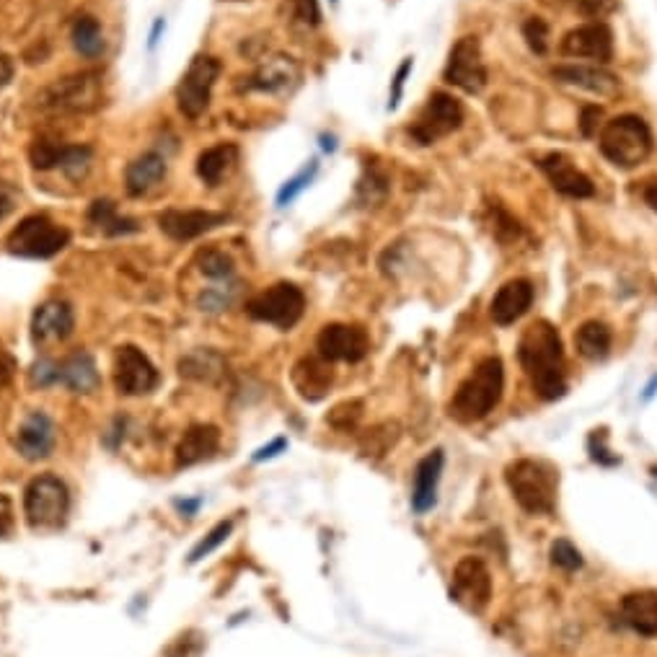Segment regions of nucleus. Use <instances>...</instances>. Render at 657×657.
I'll return each instance as SVG.
<instances>
[{"mask_svg":"<svg viewBox=\"0 0 657 657\" xmlns=\"http://www.w3.org/2000/svg\"><path fill=\"white\" fill-rule=\"evenodd\" d=\"M290 6H293V16L301 24L316 26L321 21L319 0H290Z\"/></svg>","mask_w":657,"mask_h":657,"instance_id":"obj_45","label":"nucleus"},{"mask_svg":"<svg viewBox=\"0 0 657 657\" xmlns=\"http://www.w3.org/2000/svg\"><path fill=\"white\" fill-rule=\"evenodd\" d=\"M611 342H614L611 329L603 321H585L575 332L577 352H580V357L590 360V363H598V360L608 357Z\"/></svg>","mask_w":657,"mask_h":657,"instance_id":"obj_31","label":"nucleus"},{"mask_svg":"<svg viewBox=\"0 0 657 657\" xmlns=\"http://www.w3.org/2000/svg\"><path fill=\"white\" fill-rule=\"evenodd\" d=\"M332 3H334V6H337V3H339V0H332Z\"/></svg>","mask_w":657,"mask_h":657,"instance_id":"obj_57","label":"nucleus"},{"mask_svg":"<svg viewBox=\"0 0 657 657\" xmlns=\"http://www.w3.org/2000/svg\"><path fill=\"white\" fill-rule=\"evenodd\" d=\"M551 76L557 78L559 83H564V86L582 88V91L603 96V99H611V96L621 91L619 78L614 73H608L606 68H598V65H557V68L551 70Z\"/></svg>","mask_w":657,"mask_h":657,"instance_id":"obj_19","label":"nucleus"},{"mask_svg":"<svg viewBox=\"0 0 657 657\" xmlns=\"http://www.w3.org/2000/svg\"><path fill=\"white\" fill-rule=\"evenodd\" d=\"M518 357L531 388L541 399L557 401L567 394L564 345L559 329L551 321L539 319L528 326L518 342Z\"/></svg>","mask_w":657,"mask_h":657,"instance_id":"obj_1","label":"nucleus"},{"mask_svg":"<svg viewBox=\"0 0 657 657\" xmlns=\"http://www.w3.org/2000/svg\"><path fill=\"white\" fill-rule=\"evenodd\" d=\"M13 78V60L8 55H0V88L8 86Z\"/></svg>","mask_w":657,"mask_h":657,"instance_id":"obj_51","label":"nucleus"},{"mask_svg":"<svg viewBox=\"0 0 657 657\" xmlns=\"http://www.w3.org/2000/svg\"><path fill=\"white\" fill-rule=\"evenodd\" d=\"M70 244V231L47 215H29L8 236V251L26 259H50Z\"/></svg>","mask_w":657,"mask_h":657,"instance_id":"obj_7","label":"nucleus"},{"mask_svg":"<svg viewBox=\"0 0 657 657\" xmlns=\"http://www.w3.org/2000/svg\"><path fill=\"white\" fill-rule=\"evenodd\" d=\"M158 370L156 365L148 360L143 350L138 347L125 345L117 350L114 357V383L117 391L125 396H143L151 394L153 388L158 386Z\"/></svg>","mask_w":657,"mask_h":657,"instance_id":"obj_14","label":"nucleus"},{"mask_svg":"<svg viewBox=\"0 0 657 657\" xmlns=\"http://www.w3.org/2000/svg\"><path fill=\"white\" fill-rule=\"evenodd\" d=\"M303 311H306V295L293 282H277L246 303V313L251 319L277 326L282 332L293 329L303 319Z\"/></svg>","mask_w":657,"mask_h":657,"instance_id":"obj_8","label":"nucleus"},{"mask_svg":"<svg viewBox=\"0 0 657 657\" xmlns=\"http://www.w3.org/2000/svg\"><path fill=\"white\" fill-rule=\"evenodd\" d=\"M91 163H94V151L88 145H65L57 169H63V174L73 179V182H81L91 171Z\"/></svg>","mask_w":657,"mask_h":657,"instance_id":"obj_34","label":"nucleus"},{"mask_svg":"<svg viewBox=\"0 0 657 657\" xmlns=\"http://www.w3.org/2000/svg\"><path fill=\"white\" fill-rule=\"evenodd\" d=\"M231 531H233V520H220L218 526H215L213 531L207 533V536L200 541V544L194 546L192 554H189V564L202 562V559H205L207 554H213V551L218 549L220 544H226V539L231 536Z\"/></svg>","mask_w":657,"mask_h":657,"instance_id":"obj_38","label":"nucleus"},{"mask_svg":"<svg viewBox=\"0 0 657 657\" xmlns=\"http://www.w3.org/2000/svg\"><path fill=\"white\" fill-rule=\"evenodd\" d=\"M99 383V368H96V360L88 352L78 350L60 363V381H57V386L70 388L76 394H91V391L99 388Z\"/></svg>","mask_w":657,"mask_h":657,"instance_id":"obj_27","label":"nucleus"},{"mask_svg":"<svg viewBox=\"0 0 657 657\" xmlns=\"http://www.w3.org/2000/svg\"><path fill=\"white\" fill-rule=\"evenodd\" d=\"M445 456L443 451H432L422 458L414 469V487H412V507L414 513H427L438 502V487L443 479Z\"/></svg>","mask_w":657,"mask_h":657,"instance_id":"obj_23","label":"nucleus"},{"mask_svg":"<svg viewBox=\"0 0 657 657\" xmlns=\"http://www.w3.org/2000/svg\"><path fill=\"white\" fill-rule=\"evenodd\" d=\"M533 306V285L523 277L518 280L505 282L500 290L492 298V306H489V313H492V321L497 326H510L515 324L518 319H523L528 313V308Z\"/></svg>","mask_w":657,"mask_h":657,"instance_id":"obj_22","label":"nucleus"},{"mask_svg":"<svg viewBox=\"0 0 657 657\" xmlns=\"http://www.w3.org/2000/svg\"><path fill=\"white\" fill-rule=\"evenodd\" d=\"M88 220L99 226L107 236H130V233H138L140 226L132 218L117 213V205L112 200H96L88 207Z\"/></svg>","mask_w":657,"mask_h":657,"instance_id":"obj_32","label":"nucleus"},{"mask_svg":"<svg viewBox=\"0 0 657 657\" xmlns=\"http://www.w3.org/2000/svg\"><path fill=\"white\" fill-rule=\"evenodd\" d=\"M412 68H414L412 57H407V60L399 65V70H396L394 81H391V96H388V109H391V112L399 107V101H401V96H404V86H407V78H409V73H412Z\"/></svg>","mask_w":657,"mask_h":657,"instance_id":"obj_43","label":"nucleus"},{"mask_svg":"<svg viewBox=\"0 0 657 657\" xmlns=\"http://www.w3.org/2000/svg\"><path fill=\"white\" fill-rule=\"evenodd\" d=\"M523 37H526L528 47H531L536 55H544L549 50V24L539 16H533L523 24Z\"/></svg>","mask_w":657,"mask_h":657,"instance_id":"obj_40","label":"nucleus"},{"mask_svg":"<svg viewBox=\"0 0 657 657\" xmlns=\"http://www.w3.org/2000/svg\"><path fill=\"white\" fill-rule=\"evenodd\" d=\"M55 425L44 412H29L13 435V448L26 461H44L55 448Z\"/></svg>","mask_w":657,"mask_h":657,"instance_id":"obj_16","label":"nucleus"},{"mask_svg":"<svg viewBox=\"0 0 657 657\" xmlns=\"http://www.w3.org/2000/svg\"><path fill=\"white\" fill-rule=\"evenodd\" d=\"M63 151H65V143H60V140L37 138L32 143V148H29V158H32L34 169L47 171V169H55L57 163H60Z\"/></svg>","mask_w":657,"mask_h":657,"instance_id":"obj_37","label":"nucleus"},{"mask_svg":"<svg viewBox=\"0 0 657 657\" xmlns=\"http://www.w3.org/2000/svg\"><path fill=\"white\" fill-rule=\"evenodd\" d=\"M539 169L544 171L551 187L557 189L559 194H564V197H572V200H588V197H593L595 194L593 182L577 169L570 158L562 156V153H549V156L541 158Z\"/></svg>","mask_w":657,"mask_h":657,"instance_id":"obj_18","label":"nucleus"},{"mask_svg":"<svg viewBox=\"0 0 657 657\" xmlns=\"http://www.w3.org/2000/svg\"><path fill=\"white\" fill-rule=\"evenodd\" d=\"M238 163V148L233 143H220L207 148L197 158V176L207 187H218Z\"/></svg>","mask_w":657,"mask_h":657,"instance_id":"obj_29","label":"nucleus"},{"mask_svg":"<svg viewBox=\"0 0 657 657\" xmlns=\"http://www.w3.org/2000/svg\"><path fill=\"white\" fill-rule=\"evenodd\" d=\"M163 29H166V21H163V19H158L156 24H153L151 42H148V44H151V50H153V47H156V44H158V37H161V32H163Z\"/></svg>","mask_w":657,"mask_h":657,"instance_id":"obj_54","label":"nucleus"},{"mask_svg":"<svg viewBox=\"0 0 657 657\" xmlns=\"http://www.w3.org/2000/svg\"><path fill=\"white\" fill-rule=\"evenodd\" d=\"M505 482L513 500L526 513L546 515L557 505L559 474L554 466L536 458H520L505 469Z\"/></svg>","mask_w":657,"mask_h":657,"instance_id":"obj_3","label":"nucleus"},{"mask_svg":"<svg viewBox=\"0 0 657 657\" xmlns=\"http://www.w3.org/2000/svg\"><path fill=\"white\" fill-rule=\"evenodd\" d=\"M502 391H505V365L500 357H487L456 388L448 404V414L461 425H474L500 404Z\"/></svg>","mask_w":657,"mask_h":657,"instance_id":"obj_2","label":"nucleus"},{"mask_svg":"<svg viewBox=\"0 0 657 657\" xmlns=\"http://www.w3.org/2000/svg\"><path fill=\"white\" fill-rule=\"evenodd\" d=\"M360 409H363L360 401H345V404H339V407L329 414V422L337 425V422L345 417V422L339 425V430H350V427H355V422L360 420Z\"/></svg>","mask_w":657,"mask_h":657,"instance_id":"obj_44","label":"nucleus"},{"mask_svg":"<svg viewBox=\"0 0 657 657\" xmlns=\"http://www.w3.org/2000/svg\"><path fill=\"white\" fill-rule=\"evenodd\" d=\"M445 81L466 94H479L487 86V65H484L479 39L464 37L453 44L448 65H445Z\"/></svg>","mask_w":657,"mask_h":657,"instance_id":"obj_11","label":"nucleus"},{"mask_svg":"<svg viewBox=\"0 0 657 657\" xmlns=\"http://www.w3.org/2000/svg\"><path fill=\"white\" fill-rule=\"evenodd\" d=\"M655 391H657V376L652 378V381H650V386L645 388V401H650L652 396H655Z\"/></svg>","mask_w":657,"mask_h":657,"instance_id":"obj_56","label":"nucleus"},{"mask_svg":"<svg viewBox=\"0 0 657 657\" xmlns=\"http://www.w3.org/2000/svg\"><path fill=\"white\" fill-rule=\"evenodd\" d=\"M166 176V158L161 153H143L140 158L127 166L125 171V184L127 192L132 197H140V194H148L158 182H163Z\"/></svg>","mask_w":657,"mask_h":657,"instance_id":"obj_28","label":"nucleus"},{"mask_svg":"<svg viewBox=\"0 0 657 657\" xmlns=\"http://www.w3.org/2000/svg\"><path fill=\"white\" fill-rule=\"evenodd\" d=\"M104 86L99 73H76V76L57 78L37 96V104L47 112L60 114H86L101 104Z\"/></svg>","mask_w":657,"mask_h":657,"instance_id":"obj_6","label":"nucleus"},{"mask_svg":"<svg viewBox=\"0 0 657 657\" xmlns=\"http://www.w3.org/2000/svg\"><path fill=\"white\" fill-rule=\"evenodd\" d=\"M226 368V357L215 350H207V347L192 350L179 363V373L184 378H192V381L200 383H218L220 378L226 376Z\"/></svg>","mask_w":657,"mask_h":657,"instance_id":"obj_30","label":"nucleus"},{"mask_svg":"<svg viewBox=\"0 0 657 657\" xmlns=\"http://www.w3.org/2000/svg\"><path fill=\"white\" fill-rule=\"evenodd\" d=\"M220 60L210 55H197L192 65L184 73L182 83L176 86V104L179 112L189 119H197L210 107V96H213V86L220 76Z\"/></svg>","mask_w":657,"mask_h":657,"instance_id":"obj_10","label":"nucleus"},{"mask_svg":"<svg viewBox=\"0 0 657 657\" xmlns=\"http://www.w3.org/2000/svg\"><path fill=\"white\" fill-rule=\"evenodd\" d=\"M197 267L205 277H210L213 282H231L233 280V259L228 257L226 251L220 249H207L200 251V257H197Z\"/></svg>","mask_w":657,"mask_h":657,"instance_id":"obj_35","label":"nucleus"},{"mask_svg":"<svg viewBox=\"0 0 657 657\" xmlns=\"http://www.w3.org/2000/svg\"><path fill=\"white\" fill-rule=\"evenodd\" d=\"M19 200H21L19 187H16V184L3 182V179H0V220H6L8 215H11L13 210H16Z\"/></svg>","mask_w":657,"mask_h":657,"instance_id":"obj_46","label":"nucleus"},{"mask_svg":"<svg viewBox=\"0 0 657 657\" xmlns=\"http://www.w3.org/2000/svg\"><path fill=\"white\" fill-rule=\"evenodd\" d=\"M220 448V430L213 425H192L184 432L182 443L176 448V466L189 469L207 458H213Z\"/></svg>","mask_w":657,"mask_h":657,"instance_id":"obj_25","label":"nucleus"},{"mask_svg":"<svg viewBox=\"0 0 657 657\" xmlns=\"http://www.w3.org/2000/svg\"><path fill=\"white\" fill-rule=\"evenodd\" d=\"M29 378H32V386H37V388L57 386V381H60V363L42 357V360H37V363H34Z\"/></svg>","mask_w":657,"mask_h":657,"instance_id":"obj_41","label":"nucleus"},{"mask_svg":"<svg viewBox=\"0 0 657 657\" xmlns=\"http://www.w3.org/2000/svg\"><path fill=\"white\" fill-rule=\"evenodd\" d=\"M559 52L575 60H595V63H611L614 57V32L606 21H588L564 34Z\"/></svg>","mask_w":657,"mask_h":657,"instance_id":"obj_15","label":"nucleus"},{"mask_svg":"<svg viewBox=\"0 0 657 657\" xmlns=\"http://www.w3.org/2000/svg\"><path fill=\"white\" fill-rule=\"evenodd\" d=\"M13 523H16V510H13L11 497L0 495V539H6L13 531Z\"/></svg>","mask_w":657,"mask_h":657,"instance_id":"obj_48","label":"nucleus"},{"mask_svg":"<svg viewBox=\"0 0 657 657\" xmlns=\"http://www.w3.org/2000/svg\"><path fill=\"white\" fill-rule=\"evenodd\" d=\"M316 350L326 363H360L370 352V339L363 326L326 324L316 339Z\"/></svg>","mask_w":657,"mask_h":657,"instance_id":"obj_13","label":"nucleus"},{"mask_svg":"<svg viewBox=\"0 0 657 657\" xmlns=\"http://www.w3.org/2000/svg\"><path fill=\"white\" fill-rule=\"evenodd\" d=\"M332 368L324 357H303L301 363L293 368V386L306 401L324 399L326 391L332 388Z\"/></svg>","mask_w":657,"mask_h":657,"instance_id":"obj_26","label":"nucleus"},{"mask_svg":"<svg viewBox=\"0 0 657 657\" xmlns=\"http://www.w3.org/2000/svg\"><path fill=\"white\" fill-rule=\"evenodd\" d=\"M551 564L564 572H575L582 567V554L572 541L557 539L551 544Z\"/></svg>","mask_w":657,"mask_h":657,"instance_id":"obj_39","label":"nucleus"},{"mask_svg":"<svg viewBox=\"0 0 657 657\" xmlns=\"http://www.w3.org/2000/svg\"><path fill=\"white\" fill-rule=\"evenodd\" d=\"M226 220V213H213V210H166L158 215V226L174 241H192L223 226Z\"/></svg>","mask_w":657,"mask_h":657,"instance_id":"obj_17","label":"nucleus"},{"mask_svg":"<svg viewBox=\"0 0 657 657\" xmlns=\"http://www.w3.org/2000/svg\"><path fill=\"white\" fill-rule=\"evenodd\" d=\"M655 476H657V469H655Z\"/></svg>","mask_w":657,"mask_h":657,"instance_id":"obj_58","label":"nucleus"},{"mask_svg":"<svg viewBox=\"0 0 657 657\" xmlns=\"http://www.w3.org/2000/svg\"><path fill=\"white\" fill-rule=\"evenodd\" d=\"M621 616L639 637H657V590H634L624 595Z\"/></svg>","mask_w":657,"mask_h":657,"instance_id":"obj_24","label":"nucleus"},{"mask_svg":"<svg viewBox=\"0 0 657 657\" xmlns=\"http://www.w3.org/2000/svg\"><path fill=\"white\" fill-rule=\"evenodd\" d=\"M301 76V68L293 57L272 55L246 78V91H264V94H280L295 86Z\"/></svg>","mask_w":657,"mask_h":657,"instance_id":"obj_21","label":"nucleus"},{"mask_svg":"<svg viewBox=\"0 0 657 657\" xmlns=\"http://www.w3.org/2000/svg\"><path fill=\"white\" fill-rule=\"evenodd\" d=\"M598 148L616 169H637L652 153V130L637 114H621L603 125Z\"/></svg>","mask_w":657,"mask_h":657,"instance_id":"obj_4","label":"nucleus"},{"mask_svg":"<svg viewBox=\"0 0 657 657\" xmlns=\"http://www.w3.org/2000/svg\"><path fill=\"white\" fill-rule=\"evenodd\" d=\"M606 440V430H595L593 435H590V458L601 466H616L619 464V456H608L611 451L606 448Z\"/></svg>","mask_w":657,"mask_h":657,"instance_id":"obj_42","label":"nucleus"},{"mask_svg":"<svg viewBox=\"0 0 657 657\" xmlns=\"http://www.w3.org/2000/svg\"><path fill=\"white\" fill-rule=\"evenodd\" d=\"M202 505V500H182V502H176V507H179V510H182L184 515H194L197 513V507Z\"/></svg>","mask_w":657,"mask_h":657,"instance_id":"obj_53","label":"nucleus"},{"mask_svg":"<svg viewBox=\"0 0 657 657\" xmlns=\"http://www.w3.org/2000/svg\"><path fill=\"white\" fill-rule=\"evenodd\" d=\"M285 448H288V440L277 438L275 443H270V445H264V448H259V451L254 453V461H267V458H275L277 453H282V451H285Z\"/></svg>","mask_w":657,"mask_h":657,"instance_id":"obj_50","label":"nucleus"},{"mask_svg":"<svg viewBox=\"0 0 657 657\" xmlns=\"http://www.w3.org/2000/svg\"><path fill=\"white\" fill-rule=\"evenodd\" d=\"M70 39H73L78 55L88 57V60H94L104 52V34H101V24L94 16H78L70 29Z\"/></svg>","mask_w":657,"mask_h":657,"instance_id":"obj_33","label":"nucleus"},{"mask_svg":"<svg viewBox=\"0 0 657 657\" xmlns=\"http://www.w3.org/2000/svg\"><path fill=\"white\" fill-rule=\"evenodd\" d=\"M642 197H645L647 205H650L652 210H655V213H657V182H650V184H647L645 192H642Z\"/></svg>","mask_w":657,"mask_h":657,"instance_id":"obj_52","label":"nucleus"},{"mask_svg":"<svg viewBox=\"0 0 657 657\" xmlns=\"http://www.w3.org/2000/svg\"><path fill=\"white\" fill-rule=\"evenodd\" d=\"M70 510L68 487L60 476L39 474L26 484L24 515L34 531H55L65 523Z\"/></svg>","mask_w":657,"mask_h":657,"instance_id":"obj_5","label":"nucleus"},{"mask_svg":"<svg viewBox=\"0 0 657 657\" xmlns=\"http://www.w3.org/2000/svg\"><path fill=\"white\" fill-rule=\"evenodd\" d=\"M73 326H76V316L70 303L47 301L34 311L32 337L37 345H52V342L68 339L73 334Z\"/></svg>","mask_w":657,"mask_h":657,"instance_id":"obj_20","label":"nucleus"},{"mask_svg":"<svg viewBox=\"0 0 657 657\" xmlns=\"http://www.w3.org/2000/svg\"><path fill=\"white\" fill-rule=\"evenodd\" d=\"M601 107H585L582 109V117H580V130L585 138H593L595 132H598V119H601Z\"/></svg>","mask_w":657,"mask_h":657,"instance_id":"obj_49","label":"nucleus"},{"mask_svg":"<svg viewBox=\"0 0 657 657\" xmlns=\"http://www.w3.org/2000/svg\"><path fill=\"white\" fill-rule=\"evenodd\" d=\"M11 373H13V363H11V360H8L6 365L0 363V386H3V383H6L8 378H11Z\"/></svg>","mask_w":657,"mask_h":657,"instance_id":"obj_55","label":"nucleus"},{"mask_svg":"<svg viewBox=\"0 0 657 657\" xmlns=\"http://www.w3.org/2000/svg\"><path fill=\"white\" fill-rule=\"evenodd\" d=\"M464 125V107L456 96L445 94V91H435L422 107L420 117L414 119V125L409 127V135L420 145L438 143L440 138L456 132Z\"/></svg>","mask_w":657,"mask_h":657,"instance_id":"obj_9","label":"nucleus"},{"mask_svg":"<svg viewBox=\"0 0 657 657\" xmlns=\"http://www.w3.org/2000/svg\"><path fill=\"white\" fill-rule=\"evenodd\" d=\"M451 598L471 614H482L487 608L489 598H492V575H489L487 564L482 559L466 557L456 564Z\"/></svg>","mask_w":657,"mask_h":657,"instance_id":"obj_12","label":"nucleus"},{"mask_svg":"<svg viewBox=\"0 0 657 657\" xmlns=\"http://www.w3.org/2000/svg\"><path fill=\"white\" fill-rule=\"evenodd\" d=\"M316 174H319V161H308L306 166H303V169L293 176V179H288V182L282 184L280 192H277V205L288 207L290 202H295V197H298L303 189L311 187V182L316 179Z\"/></svg>","mask_w":657,"mask_h":657,"instance_id":"obj_36","label":"nucleus"},{"mask_svg":"<svg viewBox=\"0 0 657 657\" xmlns=\"http://www.w3.org/2000/svg\"><path fill=\"white\" fill-rule=\"evenodd\" d=\"M580 13H585L588 19H603L608 13L616 11V0H577Z\"/></svg>","mask_w":657,"mask_h":657,"instance_id":"obj_47","label":"nucleus"}]
</instances>
